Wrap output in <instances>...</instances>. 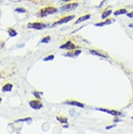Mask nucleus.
Returning <instances> with one entry per match:
<instances>
[{"mask_svg":"<svg viewBox=\"0 0 133 134\" xmlns=\"http://www.w3.org/2000/svg\"><path fill=\"white\" fill-rule=\"evenodd\" d=\"M57 8H54V7H46V8H44L42 10L40 11V13H39V16L41 18H44V17H47V16H49V15H52L53 13H57Z\"/></svg>","mask_w":133,"mask_h":134,"instance_id":"f257e3e1","label":"nucleus"},{"mask_svg":"<svg viewBox=\"0 0 133 134\" xmlns=\"http://www.w3.org/2000/svg\"><path fill=\"white\" fill-rule=\"evenodd\" d=\"M48 26L47 24H42V23H32V24H27V27L28 28H33V29H36V30H41V29H44Z\"/></svg>","mask_w":133,"mask_h":134,"instance_id":"f03ea898","label":"nucleus"},{"mask_svg":"<svg viewBox=\"0 0 133 134\" xmlns=\"http://www.w3.org/2000/svg\"><path fill=\"white\" fill-rule=\"evenodd\" d=\"M75 18V16L74 15H72V16H68V17H64L62 18L61 20H57V23H54V24H53V26H57V25H59V24H66V23H68V21H70V20H72Z\"/></svg>","mask_w":133,"mask_h":134,"instance_id":"7ed1b4c3","label":"nucleus"},{"mask_svg":"<svg viewBox=\"0 0 133 134\" xmlns=\"http://www.w3.org/2000/svg\"><path fill=\"white\" fill-rule=\"evenodd\" d=\"M96 110L101 111V112H105L107 114H110L112 116H115V117H120V116H121L120 112H118V111H115V110H108V109H103V108H96Z\"/></svg>","mask_w":133,"mask_h":134,"instance_id":"20e7f679","label":"nucleus"},{"mask_svg":"<svg viewBox=\"0 0 133 134\" xmlns=\"http://www.w3.org/2000/svg\"><path fill=\"white\" fill-rule=\"evenodd\" d=\"M78 6H79V4H78V3H70V4H68V5H65V6L61 7L60 11H62V12L71 11V10H74V9H76Z\"/></svg>","mask_w":133,"mask_h":134,"instance_id":"39448f33","label":"nucleus"},{"mask_svg":"<svg viewBox=\"0 0 133 134\" xmlns=\"http://www.w3.org/2000/svg\"><path fill=\"white\" fill-rule=\"evenodd\" d=\"M29 106L31 108L35 109V110H39L41 108H43V104L41 103L39 100H32L29 102Z\"/></svg>","mask_w":133,"mask_h":134,"instance_id":"423d86ee","label":"nucleus"},{"mask_svg":"<svg viewBox=\"0 0 133 134\" xmlns=\"http://www.w3.org/2000/svg\"><path fill=\"white\" fill-rule=\"evenodd\" d=\"M59 49H67V50H73V49H76V46L74 45L73 43H71V41H68L67 43L63 44V45H61L59 47Z\"/></svg>","mask_w":133,"mask_h":134,"instance_id":"0eeeda50","label":"nucleus"},{"mask_svg":"<svg viewBox=\"0 0 133 134\" xmlns=\"http://www.w3.org/2000/svg\"><path fill=\"white\" fill-rule=\"evenodd\" d=\"M65 104L67 105H71V106H76V107H80V108H85V105L83 103H80L78 101H74V100H68L65 102Z\"/></svg>","mask_w":133,"mask_h":134,"instance_id":"6e6552de","label":"nucleus"},{"mask_svg":"<svg viewBox=\"0 0 133 134\" xmlns=\"http://www.w3.org/2000/svg\"><path fill=\"white\" fill-rule=\"evenodd\" d=\"M12 88H13V85L6 84V85H4L3 87H2V91H3V92H9V91H12Z\"/></svg>","mask_w":133,"mask_h":134,"instance_id":"1a4fd4ad","label":"nucleus"},{"mask_svg":"<svg viewBox=\"0 0 133 134\" xmlns=\"http://www.w3.org/2000/svg\"><path fill=\"white\" fill-rule=\"evenodd\" d=\"M90 53L93 55H97V57H108L107 54H101L99 52H97V51H94V50H90Z\"/></svg>","mask_w":133,"mask_h":134,"instance_id":"9d476101","label":"nucleus"},{"mask_svg":"<svg viewBox=\"0 0 133 134\" xmlns=\"http://www.w3.org/2000/svg\"><path fill=\"white\" fill-rule=\"evenodd\" d=\"M112 21H114V20H105V21H102V23H98V24H95V26H97V27L104 26V25H107V24H112Z\"/></svg>","mask_w":133,"mask_h":134,"instance_id":"9b49d317","label":"nucleus"},{"mask_svg":"<svg viewBox=\"0 0 133 134\" xmlns=\"http://www.w3.org/2000/svg\"><path fill=\"white\" fill-rule=\"evenodd\" d=\"M88 19H90V15H86V16H84V17L79 18V19L76 20V23H75V24H80V23H82V21H85V20H88Z\"/></svg>","mask_w":133,"mask_h":134,"instance_id":"f8f14e48","label":"nucleus"},{"mask_svg":"<svg viewBox=\"0 0 133 134\" xmlns=\"http://www.w3.org/2000/svg\"><path fill=\"white\" fill-rule=\"evenodd\" d=\"M111 14H112V10L111 9H109V10H106L104 11L103 13H102V15H101V18L103 19V20H105V19H107V18L110 16Z\"/></svg>","mask_w":133,"mask_h":134,"instance_id":"ddd939ff","label":"nucleus"},{"mask_svg":"<svg viewBox=\"0 0 133 134\" xmlns=\"http://www.w3.org/2000/svg\"><path fill=\"white\" fill-rule=\"evenodd\" d=\"M125 14H127L126 9H120V10L116 11V12L114 13V15H115V16H120V15H125Z\"/></svg>","mask_w":133,"mask_h":134,"instance_id":"4468645a","label":"nucleus"},{"mask_svg":"<svg viewBox=\"0 0 133 134\" xmlns=\"http://www.w3.org/2000/svg\"><path fill=\"white\" fill-rule=\"evenodd\" d=\"M8 33H9V36L10 37H15V36H17V31L16 30H14L13 28H9L8 29Z\"/></svg>","mask_w":133,"mask_h":134,"instance_id":"2eb2a0df","label":"nucleus"},{"mask_svg":"<svg viewBox=\"0 0 133 134\" xmlns=\"http://www.w3.org/2000/svg\"><path fill=\"white\" fill-rule=\"evenodd\" d=\"M20 121H26V122L30 124V122L32 121V119H31V118H26V119H20V120H18V121H16V122H20Z\"/></svg>","mask_w":133,"mask_h":134,"instance_id":"dca6fc26","label":"nucleus"},{"mask_svg":"<svg viewBox=\"0 0 133 134\" xmlns=\"http://www.w3.org/2000/svg\"><path fill=\"white\" fill-rule=\"evenodd\" d=\"M50 40H51V37L50 36H47V37H45V38H43V39L40 41V43H42V44L49 43V42H50Z\"/></svg>","mask_w":133,"mask_h":134,"instance_id":"f3484780","label":"nucleus"},{"mask_svg":"<svg viewBox=\"0 0 133 134\" xmlns=\"http://www.w3.org/2000/svg\"><path fill=\"white\" fill-rule=\"evenodd\" d=\"M57 121H60L61 124H67V119L66 118H60V117H57Z\"/></svg>","mask_w":133,"mask_h":134,"instance_id":"a211bd4d","label":"nucleus"},{"mask_svg":"<svg viewBox=\"0 0 133 134\" xmlns=\"http://www.w3.org/2000/svg\"><path fill=\"white\" fill-rule=\"evenodd\" d=\"M53 58H54V55H49V57H47L44 58V61H50V60H53Z\"/></svg>","mask_w":133,"mask_h":134,"instance_id":"6ab92c4d","label":"nucleus"},{"mask_svg":"<svg viewBox=\"0 0 133 134\" xmlns=\"http://www.w3.org/2000/svg\"><path fill=\"white\" fill-rule=\"evenodd\" d=\"M15 11L18 12V13H26V10H25V9H23V8H17Z\"/></svg>","mask_w":133,"mask_h":134,"instance_id":"aec40b11","label":"nucleus"},{"mask_svg":"<svg viewBox=\"0 0 133 134\" xmlns=\"http://www.w3.org/2000/svg\"><path fill=\"white\" fill-rule=\"evenodd\" d=\"M32 93H33L34 96H36L37 98H40V97H41V94H42V92H40V93H39L38 91H33Z\"/></svg>","mask_w":133,"mask_h":134,"instance_id":"412c9836","label":"nucleus"},{"mask_svg":"<svg viewBox=\"0 0 133 134\" xmlns=\"http://www.w3.org/2000/svg\"><path fill=\"white\" fill-rule=\"evenodd\" d=\"M81 53H82V52H81V50H79V51H76V52H75V53H74V57H78V55H79V54H80Z\"/></svg>","mask_w":133,"mask_h":134,"instance_id":"4be33fe9","label":"nucleus"},{"mask_svg":"<svg viewBox=\"0 0 133 134\" xmlns=\"http://www.w3.org/2000/svg\"><path fill=\"white\" fill-rule=\"evenodd\" d=\"M115 126H116V124H113V125H109V126H107V127H106V129H111V128L115 127Z\"/></svg>","mask_w":133,"mask_h":134,"instance_id":"5701e85b","label":"nucleus"},{"mask_svg":"<svg viewBox=\"0 0 133 134\" xmlns=\"http://www.w3.org/2000/svg\"><path fill=\"white\" fill-rule=\"evenodd\" d=\"M126 16H127L128 18H133V12H131V13H128V14L126 15Z\"/></svg>","mask_w":133,"mask_h":134,"instance_id":"b1692460","label":"nucleus"},{"mask_svg":"<svg viewBox=\"0 0 133 134\" xmlns=\"http://www.w3.org/2000/svg\"><path fill=\"white\" fill-rule=\"evenodd\" d=\"M119 121H120V119H118V118H116L115 120H114V122H119Z\"/></svg>","mask_w":133,"mask_h":134,"instance_id":"393cba45","label":"nucleus"},{"mask_svg":"<svg viewBox=\"0 0 133 134\" xmlns=\"http://www.w3.org/2000/svg\"><path fill=\"white\" fill-rule=\"evenodd\" d=\"M63 2H68V1H72V0H62Z\"/></svg>","mask_w":133,"mask_h":134,"instance_id":"a878e982","label":"nucleus"},{"mask_svg":"<svg viewBox=\"0 0 133 134\" xmlns=\"http://www.w3.org/2000/svg\"><path fill=\"white\" fill-rule=\"evenodd\" d=\"M1 101H2V98H0V103H1Z\"/></svg>","mask_w":133,"mask_h":134,"instance_id":"bb28decb","label":"nucleus"},{"mask_svg":"<svg viewBox=\"0 0 133 134\" xmlns=\"http://www.w3.org/2000/svg\"><path fill=\"white\" fill-rule=\"evenodd\" d=\"M131 119H132V120H133V117H132V118H131Z\"/></svg>","mask_w":133,"mask_h":134,"instance_id":"cd10ccee","label":"nucleus"}]
</instances>
